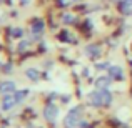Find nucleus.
Masks as SVG:
<instances>
[{"label":"nucleus","instance_id":"6e6552de","mask_svg":"<svg viewBox=\"0 0 132 128\" xmlns=\"http://www.w3.org/2000/svg\"><path fill=\"white\" fill-rule=\"evenodd\" d=\"M100 53H102V50H100V47L97 43H90V45L85 47V55H87L89 58H97Z\"/></svg>","mask_w":132,"mask_h":128},{"label":"nucleus","instance_id":"423d86ee","mask_svg":"<svg viewBox=\"0 0 132 128\" xmlns=\"http://www.w3.org/2000/svg\"><path fill=\"white\" fill-rule=\"evenodd\" d=\"M117 7H119V12L122 15H126V17L132 15V0H120L117 3Z\"/></svg>","mask_w":132,"mask_h":128},{"label":"nucleus","instance_id":"f8f14e48","mask_svg":"<svg viewBox=\"0 0 132 128\" xmlns=\"http://www.w3.org/2000/svg\"><path fill=\"white\" fill-rule=\"evenodd\" d=\"M10 35H12L13 38H22L23 32H22V28H12V30H10Z\"/></svg>","mask_w":132,"mask_h":128},{"label":"nucleus","instance_id":"2eb2a0df","mask_svg":"<svg viewBox=\"0 0 132 128\" xmlns=\"http://www.w3.org/2000/svg\"><path fill=\"white\" fill-rule=\"evenodd\" d=\"M27 47H29V42H22V43L19 45V52H23Z\"/></svg>","mask_w":132,"mask_h":128},{"label":"nucleus","instance_id":"ddd939ff","mask_svg":"<svg viewBox=\"0 0 132 128\" xmlns=\"http://www.w3.org/2000/svg\"><path fill=\"white\" fill-rule=\"evenodd\" d=\"M95 68H97V70H109L110 63H109V62H102V63H97Z\"/></svg>","mask_w":132,"mask_h":128},{"label":"nucleus","instance_id":"f03ea898","mask_svg":"<svg viewBox=\"0 0 132 128\" xmlns=\"http://www.w3.org/2000/svg\"><path fill=\"white\" fill-rule=\"evenodd\" d=\"M107 75H109L112 80H117V82H122L126 78V73H124V68L119 67V65H110V68L107 70Z\"/></svg>","mask_w":132,"mask_h":128},{"label":"nucleus","instance_id":"0eeeda50","mask_svg":"<svg viewBox=\"0 0 132 128\" xmlns=\"http://www.w3.org/2000/svg\"><path fill=\"white\" fill-rule=\"evenodd\" d=\"M13 92H17L13 82H10V80L0 82V93H2V95H9V93H13Z\"/></svg>","mask_w":132,"mask_h":128},{"label":"nucleus","instance_id":"4468645a","mask_svg":"<svg viewBox=\"0 0 132 128\" xmlns=\"http://www.w3.org/2000/svg\"><path fill=\"white\" fill-rule=\"evenodd\" d=\"M74 15H70V13H67V15H64V23H72L74 22Z\"/></svg>","mask_w":132,"mask_h":128},{"label":"nucleus","instance_id":"9b49d317","mask_svg":"<svg viewBox=\"0 0 132 128\" xmlns=\"http://www.w3.org/2000/svg\"><path fill=\"white\" fill-rule=\"evenodd\" d=\"M44 22H42V20H35V22H34V25H32V30H34V32H42V30H44Z\"/></svg>","mask_w":132,"mask_h":128},{"label":"nucleus","instance_id":"1a4fd4ad","mask_svg":"<svg viewBox=\"0 0 132 128\" xmlns=\"http://www.w3.org/2000/svg\"><path fill=\"white\" fill-rule=\"evenodd\" d=\"M112 83V78L109 75H102L95 80V88L97 90H104V88H109V85Z\"/></svg>","mask_w":132,"mask_h":128},{"label":"nucleus","instance_id":"20e7f679","mask_svg":"<svg viewBox=\"0 0 132 128\" xmlns=\"http://www.w3.org/2000/svg\"><path fill=\"white\" fill-rule=\"evenodd\" d=\"M44 116H45V120H48V122H55V118L59 116V106L54 105V103H48V105H45V108H44Z\"/></svg>","mask_w":132,"mask_h":128},{"label":"nucleus","instance_id":"f257e3e1","mask_svg":"<svg viewBox=\"0 0 132 128\" xmlns=\"http://www.w3.org/2000/svg\"><path fill=\"white\" fill-rule=\"evenodd\" d=\"M80 113H82V108L80 106H75V108H72L70 112L67 113V116H65L64 120V125L65 128H79V123H80Z\"/></svg>","mask_w":132,"mask_h":128},{"label":"nucleus","instance_id":"39448f33","mask_svg":"<svg viewBox=\"0 0 132 128\" xmlns=\"http://www.w3.org/2000/svg\"><path fill=\"white\" fill-rule=\"evenodd\" d=\"M17 98H15V95L13 93H9V95H3V100H2V110H10V108H13V106L17 105Z\"/></svg>","mask_w":132,"mask_h":128},{"label":"nucleus","instance_id":"9d476101","mask_svg":"<svg viewBox=\"0 0 132 128\" xmlns=\"http://www.w3.org/2000/svg\"><path fill=\"white\" fill-rule=\"evenodd\" d=\"M25 75H27V78H29V80H32V82L39 80V72H37L35 68H29V70L25 72Z\"/></svg>","mask_w":132,"mask_h":128},{"label":"nucleus","instance_id":"7ed1b4c3","mask_svg":"<svg viewBox=\"0 0 132 128\" xmlns=\"http://www.w3.org/2000/svg\"><path fill=\"white\" fill-rule=\"evenodd\" d=\"M87 102H89V105L95 106V108H99V106H104L102 93H100V90H94V92H90L89 95H87Z\"/></svg>","mask_w":132,"mask_h":128},{"label":"nucleus","instance_id":"dca6fc26","mask_svg":"<svg viewBox=\"0 0 132 128\" xmlns=\"http://www.w3.org/2000/svg\"><path fill=\"white\" fill-rule=\"evenodd\" d=\"M114 2H117V3H119V2H120V0H114Z\"/></svg>","mask_w":132,"mask_h":128}]
</instances>
